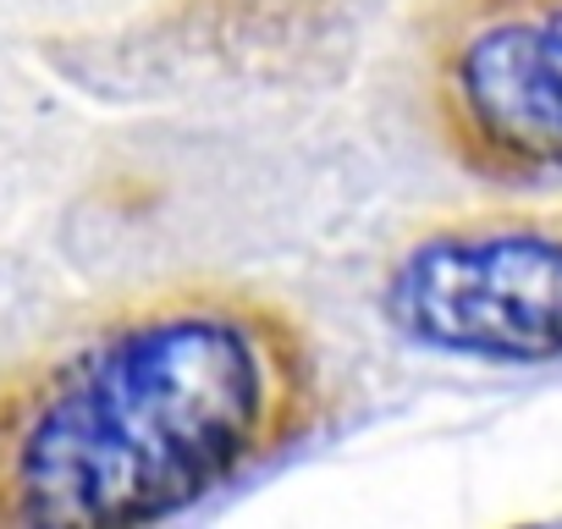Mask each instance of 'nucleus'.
I'll use <instances>...</instances> for the list:
<instances>
[{
	"label": "nucleus",
	"mask_w": 562,
	"mask_h": 529,
	"mask_svg": "<svg viewBox=\"0 0 562 529\" xmlns=\"http://www.w3.org/2000/svg\"><path fill=\"white\" fill-rule=\"evenodd\" d=\"M419 67L436 138L463 171L562 177V0H430Z\"/></svg>",
	"instance_id": "nucleus-3"
},
{
	"label": "nucleus",
	"mask_w": 562,
	"mask_h": 529,
	"mask_svg": "<svg viewBox=\"0 0 562 529\" xmlns=\"http://www.w3.org/2000/svg\"><path fill=\"white\" fill-rule=\"evenodd\" d=\"M310 326L248 282L111 299L0 370V529H138L310 436Z\"/></svg>",
	"instance_id": "nucleus-1"
},
{
	"label": "nucleus",
	"mask_w": 562,
	"mask_h": 529,
	"mask_svg": "<svg viewBox=\"0 0 562 529\" xmlns=\"http://www.w3.org/2000/svg\"><path fill=\"white\" fill-rule=\"evenodd\" d=\"M381 304L408 342L452 359H562V210L452 215L414 232Z\"/></svg>",
	"instance_id": "nucleus-2"
}]
</instances>
